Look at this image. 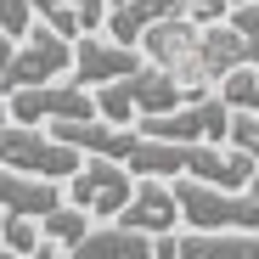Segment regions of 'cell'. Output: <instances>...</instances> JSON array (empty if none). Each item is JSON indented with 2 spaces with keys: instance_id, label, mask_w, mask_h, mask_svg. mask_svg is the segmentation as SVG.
<instances>
[{
  "instance_id": "cell-13",
  "label": "cell",
  "mask_w": 259,
  "mask_h": 259,
  "mask_svg": "<svg viewBox=\"0 0 259 259\" xmlns=\"http://www.w3.org/2000/svg\"><path fill=\"white\" fill-rule=\"evenodd\" d=\"M91 226H96V214H84L79 203H57L46 220H39V237H46L51 248H68V253H73V248H79V237L91 231Z\"/></svg>"
},
{
  "instance_id": "cell-5",
  "label": "cell",
  "mask_w": 259,
  "mask_h": 259,
  "mask_svg": "<svg viewBox=\"0 0 259 259\" xmlns=\"http://www.w3.org/2000/svg\"><path fill=\"white\" fill-rule=\"evenodd\" d=\"M17 124H62V118H96V91L79 79H46V84H23L6 96Z\"/></svg>"
},
{
  "instance_id": "cell-17",
  "label": "cell",
  "mask_w": 259,
  "mask_h": 259,
  "mask_svg": "<svg viewBox=\"0 0 259 259\" xmlns=\"http://www.w3.org/2000/svg\"><path fill=\"white\" fill-rule=\"evenodd\" d=\"M0 28H6L12 39H23L34 28V0H0Z\"/></svg>"
},
{
  "instance_id": "cell-7",
  "label": "cell",
  "mask_w": 259,
  "mask_h": 259,
  "mask_svg": "<svg viewBox=\"0 0 259 259\" xmlns=\"http://www.w3.org/2000/svg\"><path fill=\"white\" fill-rule=\"evenodd\" d=\"M136 68H141V51L118 46L113 34H79L73 39V73H79V84H107V79H124Z\"/></svg>"
},
{
  "instance_id": "cell-11",
  "label": "cell",
  "mask_w": 259,
  "mask_h": 259,
  "mask_svg": "<svg viewBox=\"0 0 259 259\" xmlns=\"http://www.w3.org/2000/svg\"><path fill=\"white\" fill-rule=\"evenodd\" d=\"M107 6L113 0H34V17L46 28H57L62 39H79V34L107 28Z\"/></svg>"
},
{
  "instance_id": "cell-9",
  "label": "cell",
  "mask_w": 259,
  "mask_h": 259,
  "mask_svg": "<svg viewBox=\"0 0 259 259\" xmlns=\"http://www.w3.org/2000/svg\"><path fill=\"white\" fill-rule=\"evenodd\" d=\"M57 203H68L62 181L28 175V169H6V163H0V214H34V220H46Z\"/></svg>"
},
{
  "instance_id": "cell-2",
  "label": "cell",
  "mask_w": 259,
  "mask_h": 259,
  "mask_svg": "<svg viewBox=\"0 0 259 259\" xmlns=\"http://www.w3.org/2000/svg\"><path fill=\"white\" fill-rule=\"evenodd\" d=\"M0 163H6V169H28V175H51V181L68 186V175L84 163V152L68 147L62 136H46L39 124L6 118V124H0Z\"/></svg>"
},
{
  "instance_id": "cell-12",
  "label": "cell",
  "mask_w": 259,
  "mask_h": 259,
  "mask_svg": "<svg viewBox=\"0 0 259 259\" xmlns=\"http://www.w3.org/2000/svg\"><path fill=\"white\" fill-rule=\"evenodd\" d=\"M175 253H220V259H248V253H259V231H197L192 226V237H175Z\"/></svg>"
},
{
  "instance_id": "cell-6",
  "label": "cell",
  "mask_w": 259,
  "mask_h": 259,
  "mask_svg": "<svg viewBox=\"0 0 259 259\" xmlns=\"http://www.w3.org/2000/svg\"><path fill=\"white\" fill-rule=\"evenodd\" d=\"M226 124H231V107L226 96H186L181 107L169 113H147L136 130L141 136H163V141H226Z\"/></svg>"
},
{
  "instance_id": "cell-4",
  "label": "cell",
  "mask_w": 259,
  "mask_h": 259,
  "mask_svg": "<svg viewBox=\"0 0 259 259\" xmlns=\"http://www.w3.org/2000/svg\"><path fill=\"white\" fill-rule=\"evenodd\" d=\"M130 192H136V175H130V163H118V158L84 152V163L68 175V203H79L84 214H96V220H118V208L130 203Z\"/></svg>"
},
{
  "instance_id": "cell-15",
  "label": "cell",
  "mask_w": 259,
  "mask_h": 259,
  "mask_svg": "<svg viewBox=\"0 0 259 259\" xmlns=\"http://www.w3.org/2000/svg\"><path fill=\"white\" fill-rule=\"evenodd\" d=\"M220 96H226V107H248V113H259V68H253V62L231 68V73L220 79Z\"/></svg>"
},
{
  "instance_id": "cell-3",
  "label": "cell",
  "mask_w": 259,
  "mask_h": 259,
  "mask_svg": "<svg viewBox=\"0 0 259 259\" xmlns=\"http://www.w3.org/2000/svg\"><path fill=\"white\" fill-rule=\"evenodd\" d=\"M73 73V39H62L57 28H28L23 46H12V57L0 62V91H23V84H46V79H62Z\"/></svg>"
},
{
  "instance_id": "cell-14",
  "label": "cell",
  "mask_w": 259,
  "mask_h": 259,
  "mask_svg": "<svg viewBox=\"0 0 259 259\" xmlns=\"http://www.w3.org/2000/svg\"><path fill=\"white\" fill-rule=\"evenodd\" d=\"M0 248H12V253H57L46 237H39L34 214H0Z\"/></svg>"
},
{
  "instance_id": "cell-10",
  "label": "cell",
  "mask_w": 259,
  "mask_h": 259,
  "mask_svg": "<svg viewBox=\"0 0 259 259\" xmlns=\"http://www.w3.org/2000/svg\"><path fill=\"white\" fill-rule=\"evenodd\" d=\"M118 84H124L130 107H136L141 118H147V113H169V107H181V102L192 96L186 84L169 73V68H158V62H152V68H136V73H124Z\"/></svg>"
},
{
  "instance_id": "cell-18",
  "label": "cell",
  "mask_w": 259,
  "mask_h": 259,
  "mask_svg": "<svg viewBox=\"0 0 259 259\" xmlns=\"http://www.w3.org/2000/svg\"><path fill=\"white\" fill-rule=\"evenodd\" d=\"M226 12H231V0H186L192 23H226Z\"/></svg>"
},
{
  "instance_id": "cell-19",
  "label": "cell",
  "mask_w": 259,
  "mask_h": 259,
  "mask_svg": "<svg viewBox=\"0 0 259 259\" xmlns=\"http://www.w3.org/2000/svg\"><path fill=\"white\" fill-rule=\"evenodd\" d=\"M12 46H17V39H12L6 28H0V62H6V57H12Z\"/></svg>"
},
{
  "instance_id": "cell-20",
  "label": "cell",
  "mask_w": 259,
  "mask_h": 259,
  "mask_svg": "<svg viewBox=\"0 0 259 259\" xmlns=\"http://www.w3.org/2000/svg\"><path fill=\"white\" fill-rule=\"evenodd\" d=\"M6 118H12V107H6V102H0V124H6Z\"/></svg>"
},
{
  "instance_id": "cell-8",
  "label": "cell",
  "mask_w": 259,
  "mask_h": 259,
  "mask_svg": "<svg viewBox=\"0 0 259 259\" xmlns=\"http://www.w3.org/2000/svg\"><path fill=\"white\" fill-rule=\"evenodd\" d=\"M118 220H124V226H136V231H147V237L175 231V220H181L175 186H169L163 175H141V186L130 192V203L118 208Z\"/></svg>"
},
{
  "instance_id": "cell-16",
  "label": "cell",
  "mask_w": 259,
  "mask_h": 259,
  "mask_svg": "<svg viewBox=\"0 0 259 259\" xmlns=\"http://www.w3.org/2000/svg\"><path fill=\"white\" fill-rule=\"evenodd\" d=\"M226 141L259 158V113H248V107H231V124H226Z\"/></svg>"
},
{
  "instance_id": "cell-1",
  "label": "cell",
  "mask_w": 259,
  "mask_h": 259,
  "mask_svg": "<svg viewBox=\"0 0 259 259\" xmlns=\"http://www.w3.org/2000/svg\"><path fill=\"white\" fill-rule=\"evenodd\" d=\"M175 203H181V220L197 231H259V197L253 192H231V186H214L197 175H175Z\"/></svg>"
}]
</instances>
